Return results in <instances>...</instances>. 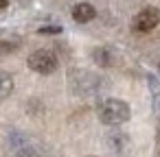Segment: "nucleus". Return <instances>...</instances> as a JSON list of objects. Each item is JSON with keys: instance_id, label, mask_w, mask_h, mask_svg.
<instances>
[{"instance_id": "obj_12", "label": "nucleus", "mask_w": 160, "mask_h": 157, "mask_svg": "<svg viewBox=\"0 0 160 157\" xmlns=\"http://www.w3.org/2000/svg\"><path fill=\"white\" fill-rule=\"evenodd\" d=\"M158 140H160V131H158Z\"/></svg>"}, {"instance_id": "obj_10", "label": "nucleus", "mask_w": 160, "mask_h": 157, "mask_svg": "<svg viewBox=\"0 0 160 157\" xmlns=\"http://www.w3.org/2000/svg\"><path fill=\"white\" fill-rule=\"evenodd\" d=\"M7 2H9V0H0V9H5V7H7Z\"/></svg>"}, {"instance_id": "obj_5", "label": "nucleus", "mask_w": 160, "mask_h": 157, "mask_svg": "<svg viewBox=\"0 0 160 157\" xmlns=\"http://www.w3.org/2000/svg\"><path fill=\"white\" fill-rule=\"evenodd\" d=\"M94 16H97V11H94V7L88 5V2H79V5L72 9V18H75L77 22H81V24L94 20Z\"/></svg>"}, {"instance_id": "obj_3", "label": "nucleus", "mask_w": 160, "mask_h": 157, "mask_svg": "<svg viewBox=\"0 0 160 157\" xmlns=\"http://www.w3.org/2000/svg\"><path fill=\"white\" fill-rule=\"evenodd\" d=\"M158 22H160V11L153 9V7H147V9H142V11L134 18V31H138V33H149V31H153V29L158 26Z\"/></svg>"}, {"instance_id": "obj_7", "label": "nucleus", "mask_w": 160, "mask_h": 157, "mask_svg": "<svg viewBox=\"0 0 160 157\" xmlns=\"http://www.w3.org/2000/svg\"><path fill=\"white\" fill-rule=\"evenodd\" d=\"M94 61H97L99 66H110V63H112V55H110V50H105V48H97V50H94Z\"/></svg>"}, {"instance_id": "obj_2", "label": "nucleus", "mask_w": 160, "mask_h": 157, "mask_svg": "<svg viewBox=\"0 0 160 157\" xmlns=\"http://www.w3.org/2000/svg\"><path fill=\"white\" fill-rule=\"evenodd\" d=\"M27 63L38 74H51V72L57 70V57L51 50H35V53H31Z\"/></svg>"}, {"instance_id": "obj_9", "label": "nucleus", "mask_w": 160, "mask_h": 157, "mask_svg": "<svg viewBox=\"0 0 160 157\" xmlns=\"http://www.w3.org/2000/svg\"><path fill=\"white\" fill-rule=\"evenodd\" d=\"M40 33H62V29L59 26H44V29H40Z\"/></svg>"}, {"instance_id": "obj_13", "label": "nucleus", "mask_w": 160, "mask_h": 157, "mask_svg": "<svg viewBox=\"0 0 160 157\" xmlns=\"http://www.w3.org/2000/svg\"><path fill=\"white\" fill-rule=\"evenodd\" d=\"M158 70H160V63H158Z\"/></svg>"}, {"instance_id": "obj_1", "label": "nucleus", "mask_w": 160, "mask_h": 157, "mask_svg": "<svg viewBox=\"0 0 160 157\" xmlns=\"http://www.w3.org/2000/svg\"><path fill=\"white\" fill-rule=\"evenodd\" d=\"M97 113H99V120H101L103 124L116 127V124H123V122H127V120H129L132 109H129V105H127L125 100L108 98V100H103V103L99 105Z\"/></svg>"}, {"instance_id": "obj_8", "label": "nucleus", "mask_w": 160, "mask_h": 157, "mask_svg": "<svg viewBox=\"0 0 160 157\" xmlns=\"http://www.w3.org/2000/svg\"><path fill=\"white\" fill-rule=\"evenodd\" d=\"M13 50H18V44L16 42H0V55H9Z\"/></svg>"}, {"instance_id": "obj_11", "label": "nucleus", "mask_w": 160, "mask_h": 157, "mask_svg": "<svg viewBox=\"0 0 160 157\" xmlns=\"http://www.w3.org/2000/svg\"><path fill=\"white\" fill-rule=\"evenodd\" d=\"M86 157H97V155H86Z\"/></svg>"}, {"instance_id": "obj_6", "label": "nucleus", "mask_w": 160, "mask_h": 157, "mask_svg": "<svg viewBox=\"0 0 160 157\" xmlns=\"http://www.w3.org/2000/svg\"><path fill=\"white\" fill-rule=\"evenodd\" d=\"M11 90H13V79H11L5 70H0V103L9 98Z\"/></svg>"}, {"instance_id": "obj_4", "label": "nucleus", "mask_w": 160, "mask_h": 157, "mask_svg": "<svg viewBox=\"0 0 160 157\" xmlns=\"http://www.w3.org/2000/svg\"><path fill=\"white\" fill-rule=\"evenodd\" d=\"M13 157H44L42 150L38 146H33L27 140H20L18 144H13Z\"/></svg>"}]
</instances>
